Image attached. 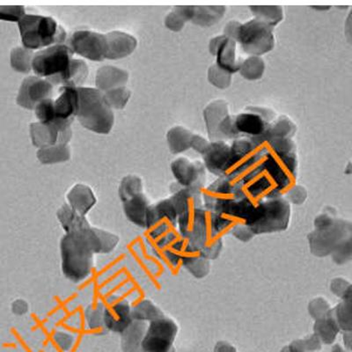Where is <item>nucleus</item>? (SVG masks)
Returning a JSON list of instances; mask_svg holds the SVG:
<instances>
[{
    "instance_id": "obj_1",
    "label": "nucleus",
    "mask_w": 352,
    "mask_h": 352,
    "mask_svg": "<svg viewBox=\"0 0 352 352\" xmlns=\"http://www.w3.org/2000/svg\"><path fill=\"white\" fill-rule=\"evenodd\" d=\"M118 242V235L91 226L67 232L60 242L63 273L72 282L85 280L92 272L94 254L111 252Z\"/></svg>"
},
{
    "instance_id": "obj_2",
    "label": "nucleus",
    "mask_w": 352,
    "mask_h": 352,
    "mask_svg": "<svg viewBox=\"0 0 352 352\" xmlns=\"http://www.w3.org/2000/svg\"><path fill=\"white\" fill-rule=\"evenodd\" d=\"M78 94L76 116L84 128L98 134H109L115 116L103 93L97 88L77 87Z\"/></svg>"
},
{
    "instance_id": "obj_3",
    "label": "nucleus",
    "mask_w": 352,
    "mask_h": 352,
    "mask_svg": "<svg viewBox=\"0 0 352 352\" xmlns=\"http://www.w3.org/2000/svg\"><path fill=\"white\" fill-rule=\"evenodd\" d=\"M291 218V204L281 195H276L257 203L248 226L254 235L274 234L285 231L290 225Z\"/></svg>"
},
{
    "instance_id": "obj_4",
    "label": "nucleus",
    "mask_w": 352,
    "mask_h": 352,
    "mask_svg": "<svg viewBox=\"0 0 352 352\" xmlns=\"http://www.w3.org/2000/svg\"><path fill=\"white\" fill-rule=\"evenodd\" d=\"M18 25L22 44L28 50L41 49L53 43L63 44L66 39L64 28L52 17L25 14Z\"/></svg>"
},
{
    "instance_id": "obj_5",
    "label": "nucleus",
    "mask_w": 352,
    "mask_h": 352,
    "mask_svg": "<svg viewBox=\"0 0 352 352\" xmlns=\"http://www.w3.org/2000/svg\"><path fill=\"white\" fill-rule=\"evenodd\" d=\"M188 241L210 261L219 258L223 250V236L216 228L214 214L204 206L198 210Z\"/></svg>"
},
{
    "instance_id": "obj_6",
    "label": "nucleus",
    "mask_w": 352,
    "mask_h": 352,
    "mask_svg": "<svg viewBox=\"0 0 352 352\" xmlns=\"http://www.w3.org/2000/svg\"><path fill=\"white\" fill-rule=\"evenodd\" d=\"M349 238H352L351 221L342 218L327 228L314 229L307 235L310 252L316 257L331 256L336 247Z\"/></svg>"
},
{
    "instance_id": "obj_7",
    "label": "nucleus",
    "mask_w": 352,
    "mask_h": 352,
    "mask_svg": "<svg viewBox=\"0 0 352 352\" xmlns=\"http://www.w3.org/2000/svg\"><path fill=\"white\" fill-rule=\"evenodd\" d=\"M178 330L177 323L165 314L148 320L140 352H175L174 342Z\"/></svg>"
},
{
    "instance_id": "obj_8",
    "label": "nucleus",
    "mask_w": 352,
    "mask_h": 352,
    "mask_svg": "<svg viewBox=\"0 0 352 352\" xmlns=\"http://www.w3.org/2000/svg\"><path fill=\"white\" fill-rule=\"evenodd\" d=\"M237 43L247 54L262 56L274 49V28L254 18L241 24Z\"/></svg>"
},
{
    "instance_id": "obj_9",
    "label": "nucleus",
    "mask_w": 352,
    "mask_h": 352,
    "mask_svg": "<svg viewBox=\"0 0 352 352\" xmlns=\"http://www.w3.org/2000/svg\"><path fill=\"white\" fill-rule=\"evenodd\" d=\"M74 52L65 44H56L34 55L32 69L40 78L48 80L64 74L72 60Z\"/></svg>"
},
{
    "instance_id": "obj_10",
    "label": "nucleus",
    "mask_w": 352,
    "mask_h": 352,
    "mask_svg": "<svg viewBox=\"0 0 352 352\" xmlns=\"http://www.w3.org/2000/svg\"><path fill=\"white\" fill-rule=\"evenodd\" d=\"M146 228L150 229L151 234L155 240L178 230L177 210L172 196L151 204L147 213Z\"/></svg>"
},
{
    "instance_id": "obj_11",
    "label": "nucleus",
    "mask_w": 352,
    "mask_h": 352,
    "mask_svg": "<svg viewBox=\"0 0 352 352\" xmlns=\"http://www.w3.org/2000/svg\"><path fill=\"white\" fill-rule=\"evenodd\" d=\"M74 118L53 122H32L30 137L34 146L40 149L55 146L58 143L68 144L72 138L71 124Z\"/></svg>"
},
{
    "instance_id": "obj_12",
    "label": "nucleus",
    "mask_w": 352,
    "mask_h": 352,
    "mask_svg": "<svg viewBox=\"0 0 352 352\" xmlns=\"http://www.w3.org/2000/svg\"><path fill=\"white\" fill-rule=\"evenodd\" d=\"M171 171L176 182L182 188H190L202 193L206 182V168L200 160H190L179 157L173 160Z\"/></svg>"
},
{
    "instance_id": "obj_13",
    "label": "nucleus",
    "mask_w": 352,
    "mask_h": 352,
    "mask_svg": "<svg viewBox=\"0 0 352 352\" xmlns=\"http://www.w3.org/2000/svg\"><path fill=\"white\" fill-rule=\"evenodd\" d=\"M69 44L72 52L92 61H102L106 56L105 34L78 30L72 34Z\"/></svg>"
},
{
    "instance_id": "obj_14",
    "label": "nucleus",
    "mask_w": 352,
    "mask_h": 352,
    "mask_svg": "<svg viewBox=\"0 0 352 352\" xmlns=\"http://www.w3.org/2000/svg\"><path fill=\"white\" fill-rule=\"evenodd\" d=\"M241 193V184H232L230 179L221 176L202 190L204 206L212 212L236 199Z\"/></svg>"
},
{
    "instance_id": "obj_15",
    "label": "nucleus",
    "mask_w": 352,
    "mask_h": 352,
    "mask_svg": "<svg viewBox=\"0 0 352 352\" xmlns=\"http://www.w3.org/2000/svg\"><path fill=\"white\" fill-rule=\"evenodd\" d=\"M53 85L43 78L31 76L25 78L19 90L16 102L21 108L32 110L44 100L50 99Z\"/></svg>"
},
{
    "instance_id": "obj_16",
    "label": "nucleus",
    "mask_w": 352,
    "mask_h": 352,
    "mask_svg": "<svg viewBox=\"0 0 352 352\" xmlns=\"http://www.w3.org/2000/svg\"><path fill=\"white\" fill-rule=\"evenodd\" d=\"M179 263L196 278H204L209 275L212 264L197 247L187 238L182 236L178 250Z\"/></svg>"
},
{
    "instance_id": "obj_17",
    "label": "nucleus",
    "mask_w": 352,
    "mask_h": 352,
    "mask_svg": "<svg viewBox=\"0 0 352 352\" xmlns=\"http://www.w3.org/2000/svg\"><path fill=\"white\" fill-rule=\"evenodd\" d=\"M202 156L207 170L219 177L225 176L230 164V144L226 141H212Z\"/></svg>"
},
{
    "instance_id": "obj_18",
    "label": "nucleus",
    "mask_w": 352,
    "mask_h": 352,
    "mask_svg": "<svg viewBox=\"0 0 352 352\" xmlns=\"http://www.w3.org/2000/svg\"><path fill=\"white\" fill-rule=\"evenodd\" d=\"M103 322L106 328L122 334L132 322L130 304L125 300H115L109 304L103 313Z\"/></svg>"
},
{
    "instance_id": "obj_19",
    "label": "nucleus",
    "mask_w": 352,
    "mask_h": 352,
    "mask_svg": "<svg viewBox=\"0 0 352 352\" xmlns=\"http://www.w3.org/2000/svg\"><path fill=\"white\" fill-rule=\"evenodd\" d=\"M105 59L110 60L126 58L133 53L138 46V40L133 36L122 31H112L105 34Z\"/></svg>"
},
{
    "instance_id": "obj_20",
    "label": "nucleus",
    "mask_w": 352,
    "mask_h": 352,
    "mask_svg": "<svg viewBox=\"0 0 352 352\" xmlns=\"http://www.w3.org/2000/svg\"><path fill=\"white\" fill-rule=\"evenodd\" d=\"M246 112H241L234 116L235 128L238 133L243 137L258 138H262L269 126V122L262 116L254 111L251 107Z\"/></svg>"
},
{
    "instance_id": "obj_21",
    "label": "nucleus",
    "mask_w": 352,
    "mask_h": 352,
    "mask_svg": "<svg viewBox=\"0 0 352 352\" xmlns=\"http://www.w3.org/2000/svg\"><path fill=\"white\" fill-rule=\"evenodd\" d=\"M230 115L228 102L225 100H215L204 109V119L210 142L220 140L219 127L224 119Z\"/></svg>"
},
{
    "instance_id": "obj_22",
    "label": "nucleus",
    "mask_w": 352,
    "mask_h": 352,
    "mask_svg": "<svg viewBox=\"0 0 352 352\" xmlns=\"http://www.w3.org/2000/svg\"><path fill=\"white\" fill-rule=\"evenodd\" d=\"M78 94L76 87H61L59 96L53 100L56 119L67 120L76 116Z\"/></svg>"
},
{
    "instance_id": "obj_23",
    "label": "nucleus",
    "mask_w": 352,
    "mask_h": 352,
    "mask_svg": "<svg viewBox=\"0 0 352 352\" xmlns=\"http://www.w3.org/2000/svg\"><path fill=\"white\" fill-rule=\"evenodd\" d=\"M151 204L144 192L135 195L122 202L124 214L133 224L146 228L147 213Z\"/></svg>"
},
{
    "instance_id": "obj_24",
    "label": "nucleus",
    "mask_w": 352,
    "mask_h": 352,
    "mask_svg": "<svg viewBox=\"0 0 352 352\" xmlns=\"http://www.w3.org/2000/svg\"><path fill=\"white\" fill-rule=\"evenodd\" d=\"M68 206L78 214L86 216L97 202L92 188L78 184L72 188L67 194Z\"/></svg>"
},
{
    "instance_id": "obj_25",
    "label": "nucleus",
    "mask_w": 352,
    "mask_h": 352,
    "mask_svg": "<svg viewBox=\"0 0 352 352\" xmlns=\"http://www.w3.org/2000/svg\"><path fill=\"white\" fill-rule=\"evenodd\" d=\"M128 80L129 74L126 71L116 66L105 65L97 71L96 85L100 92H107L115 88L125 87Z\"/></svg>"
},
{
    "instance_id": "obj_26",
    "label": "nucleus",
    "mask_w": 352,
    "mask_h": 352,
    "mask_svg": "<svg viewBox=\"0 0 352 352\" xmlns=\"http://www.w3.org/2000/svg\"><path fill=\"white\" fill-rule=\"evenodd\" d=\"M89 74V69L86 62L81 59H72L67 71L61 76L52 78V85L62 84L63 87H80L85 83Z\"/></svg>"
},
{
    "instance_id": "obj_27",
    "label": "nucleus",
    "mask_w": 352,
    "mask_h": 352,
    "mask_svg": "<svg viewBox=\"0 0 352 352\" xmlns=\"http://www.w3.org/2000/svg\"><path fill=\"white\" fill-rule=\"evenodd\" d=\"M237 44L236 41L226 37L215 56L216 64L231 74L240 70L242 62L237 55Z\"/></svg>"
},
{
    "instance_id": "obj_28",
    "label": "nucleus",
    "mask_w": 352,
    "mask_h": 352,
    "mask_svg": "<svg viewBox=\"0 0 352 352\" xmlns=\"http://www.w3.org/2000/svg\"><path fill=\"white\" fill-rule=\"evenodd\" d=\"M226 12L225 6H192L190 21L198 26H214L222 20Z\"/></svg>"
},
{
    "instance_id": "obj_29",
    "label": "nucleus",
    "mask_w": 352,
    "mask_h": 352,
    "mask_svg": "<svg viewBox=\"0 0 352 352\" xmlns=\"http://www.w3.org/2000/svg\"><path fill=\"white\" fill-rule=\"evenodd\" d=\"M297 131V125L288 116H280L270 122L265 134L261 138L263 141L276 138H292Z\"/></svg>"
},
{
    "instance_id": "obj_30",
    "label": "nucleus",
    "mask_w": 352,
    "mask_h": 352,
    "mask_svg": "<svg viewBox=\"0 0 352 352\" xmlns=\"http://www.w3.org/2000/svg\"><path fill=\"white\" fill-rule=\"evenodd\" d=\"M194 132L184 126H175L166 133V140L169 149L173 154H179L186 152L191 148Z\"/></svg>"
},
{
    "instance_id": "obj_31",
    "label": "nucleus",
    "mask_w": 352,
    "mask_h": 352,
    "mask_svg": "<svg viewBox=\"0 0 352 352\" xmlns=\"http://www.w3.org/2000/svg\"><path fill=\"white\" fill-rule=\"evenodd\" d=\"M340 332L330 311L323 318L314 320V334L322 344H333Z\"/></svg>"
},
{
    "instance_id": "obj_32",
    "label": "nucleus",
    "mask_w": 352,
    "mask_h": 352,
    "mask_svg": "<svg viewBox=\"0 0 352 352\" xmlns=\"http://www.w3.org/2000/svg\"><path fill=\"white\" fill-rule=\"evenodd\" d=\"M56 215H58L59 222H60L66 234L80 230V229L86 228L90 226L89 222L86 219V216L78 214L68 204H64L58 210V214Z\"/></svg>"
},
{
    "instance_id": "obj_33",
    "label": "nucleus",
    "mask_w": 352,
    "mask_h": 352,
    "mask_svg": "<svg viewBox=\"0 0 352 352\" xmlns=\"http://www.w3.org/2000/svg\"><path fill=\"white\" fill-rule=\"evenodd\" d=\"M36 155L42 164H56L70 160L71 151L68 144L58 143L55 146L39 149Z\"/></svg>"
},
{
    "instance_id": "obj_34",
    "label": "nucleus",
    "mask_w": 352,
    "mask_h": 352,
    "mask_svg": "<svg viewBox=\"0 0 352 352\" xmlns=\"http://www.w3.org/2000/svg\"><path fill=\"white\" fill-rule=\"evenodd\" d=\"M265 70L266 64L262 56H250L242 60L238 72L245 80L256 81L263 78Z\"/></svg>"
},
{
    "instance_id": "obj_35",
    "label": "nucleus",
    "mask_w": 352,
    "mask_h": 352,
    "mask_svg": "<svg viewBox=\"0 0 352 352\" xmlns=\"http://www.w3.org/2000/svg\"><path fill=\"white\" fill-rule=\"evenodd\" d=\"M254 19L264 22L272 28L278 26L284 20V9L281 6H250Z\"/></svg>"
},
{
    "instance_id": "obj_36",
    "label": "nucleus",
    "mask_w": 352,
    "mask_h": 352,
    "mask_svg": "<svg viewBox=\"0 0 352 352\" xmlns=\"http://www.w3.org/2000/svg\"><path fill=\"white\" fill-rule=\"evenodd\" d=\"M192 6H175L165 18V26L168 30L179 32L190 21Z\"/></svg>"
},
{
    "instance_id": "obj_37",
    "label": "nucleus",
    "mask_w": 352,
    "mask_h": 352,
    "mask_svg": "<svg viewBox=\"0 0 352 352\" xmlns=\"http://www.w3.org/2000/svg\"><path fill=\"white\" fill-rule=\"evenodd\" d=\"M330 313L341 332L351 331V298L341 300Z\"/></svg>"
},
{
    "instance_id": "obj_38",
    "label": "nucleus",
    "mask_w": 352,
    "mask_h": 352,
    "mask_svg": "<svg viewBox=\"0 0 352 352\" xmlns=\"http://www.w3.org/2000/svg\"><path fill=\"white\" fill-rule=\"evenodd\" d=\"M33 50L25 47H16L11 52V66L18 72L28 74L32 70V61L34 58Z\"/></svg>"
},
{
    "instance_id": "obj_39",
    "label": "nucleus",
    "mask_w": 352,
    "mask_h": 352,
    "mask_svg": "<svg viewBox=\"0 0 352 352\" xmlns=\"http://www.w3.org/2000/svg\"><path fill=\"white\" fill-rule=\"evenodd\" d=\"M207 78L212 86L221 90L228 89L232 82V74L223 70L216 63L208 68Z\"/></svg>"
},
{
    "instance_id": "obj_40",
    "label": "nucleus",
    "mask_w": 352,
    "mask_h": 352,
    "mask_svg": "<svg viewBox=\"0 0 352 352\" xmlns=\"http://www.w3.org/2000/svg\"><path fill=\"white\" fill-rule=\"evenodd\" d=\"M140 192H143V182L140 177L127 175L122 178L118 191L122 202Z\"/></svg>"
},
{
    "instance_id": "obj_41",
    "label": "nucleus",
    "mask_w": 352,
    "mask_h": 352,
    "mask_svg": "<svg viewBox=\"0 0 352 352\" xmlns=\"http://www.w3.org/2000/svg\"><path fill=\"white\" fill-rule=\"evenodd\" d=\"M106 102L110 106V108L116 109H122L126 106L131 96V92L128 88L121 87L115 88V89L107 91L103 93Z\"/></svg>"
},
{
    "instance_id": "obj_42",
    "label": "nucleus",
    "mask_w": 352,
    "mask_h": 352,
    "mask_svg": "<svg viewBox=\"0 0 352 352\" xmlns=\"http://www.w3.org/2000/svg\"><path fill=\"white\" fill-rule=\"evenodd\" d=\"M322 342L314 334L307 338L298 339L283 349L282 352H316L322 348Z\"/></svg>"
},
{
    "instance_id": "obj_43",
    "label": "nucleus",
    "mask_w": 352,
    "mask_h": 352,
    "mask_svg": "<svg viewBox=\"0 0 352 352\" xmlns=\"http://www.w3.org/2000/svg\"><path fill=\"white\" fill-rule=\"evenodd\" d=\"M331 308V305L325 298L316 297L314 298L308 304L307 311L314 320H316L325 317Z\"/></svg>"
},
{
    "instance_id": "obj_44",
    "label": "nucleus",
    "mask_w": 352,
    "mask_h": 352,
    "mask_svg": "<svg viewBox=\"0 0 352 352\" xmlns=\"http://www.w3.org/2000/svg\"><path fill=\"white\" fill-rule=\"evenodd\" d=\"M330 256L338 265H344L350 263L352 260V238H349L339 244Z\"/></svg>"
},
{
    "instance_id": "obj_45",
    "label": "nucleus",
    "mask_w": 352,
    "mask_h": 352,
    "mask_svg": "<svg viewBox=\"0 0 352 352\" xmlns=\"http://www.w3.org/2000/svg\"><path fill=\"white\" fill-rule=\"evenodd\" d=\"M330 292L341 300L351 298V283L348 279L338 276L329 285Z\"/></svg>"
},
{
    "instance_id": "obj_46",
    "label": "nucleus",
    "mask_w": 352,
    "mask_h": 352,
    "mask_svg": "<svg viewBox=\"0 0 352 352\" xmlns=\"http://www.w3.org/2000/svg\"><path fill=\"white\" fill-rule=\"evenodd\" d=\"M282 196L288 201L289 204L294 206H301L306 202L308 197L307 188L303 185L294 184L287 188Z\"/></svg>"
},
{
    "instance_id": "obj_47",
    "label": "nucleus",
    "mask_w": 352,
    "mask_h": 352,
    "mask_svg": "<svg viewBox=\"0 0 352 352\" xmlns=\"http://www.w3.org/2000/svg\"><path fill=\"white\" fill-rule=\"evenodd\" d=\"M34 110H36V118H38L40 122L48 124V122L58 120L56 118L54 106H53V100L52 99L43 100L36 105Z\"/></svg>"
},
{
    "instance_id": "obj_48",
    "label": "nucleus",
    "mask_w": 352,
    "mask_h": 352,
    "mask_svg": "<svg viewBox=\"0 0 352 352\" xmlns=\"http://www.w3.org/2000/svg\"><path fill=\"white\" fill-rule=\"evenodd\" d=\"M24 16L23 6H0V20L19 22Z\"/></svg>"
},
{
    "instance_id": "obj_49",
    "label": "nucleus",
    "mask_w": 352,
    "mask_h": 352,
    "mask_svg": "<svg viewBox=\"0 0 352 352\" xmlns=\"http://www.w3.org/2000/svg\"><path fill=\"white\" fill-rule=\"evenodd\" d=\"M210 141L198 133H194L191 140V149L199 153L201 155L208 148Z\"/></svg>"
},
{
    "instance_id": "obj_50",
    "label": "nucleus",
    "mask_w": 352,
    "mask_h": 352,
    "mask_svg": "<svg viewBox=\"0 0 352 352\" xmlns=\"http://www.w3.org/2000/svg\"><path fill=\"white\" fill-rule=\"evenodd\" d=\"M241 24V22L238 21L234 20L228 21L224 27L223 34H224L226 37H228V38L236 41L237 42L239 32H240Z\"/></svg>"
},
{
    "instance_id": "obj_51",
    "label": "nucleus",
    "mask_w": 352,
    "mask_h": 352,
    "mask_svg": "<svg viewBox=\"0 0 352 352\" xmlns=\"http://www.w3.org/2000/svg\"><path fill=\"white\" fill-rule=\"evenodd\" d=\"M226 38V37L224 34H220V36H217L210 40L209 52L210 53V55L216 56L217 52H218L220 46H221V44L224 42Z\"/></svg>"
},
{
    "instance_id": "obj_52",
    "label": "nucleus",
    "mask_w": 352,
    "mask_h": 352,
    "mask_svg": "<svg viewBox=\"0 0 352 352\" xmlns=\"http://www.w3.org/2000/svg\"><path fill=\"white\" fill-rule=\"evenodd\" d=\"M214 352H236V349L229 342L221 341L216 344Z\"/></svg>"
},
{
    "instance_id": "obj_53",
    "label": "nucleus",
    "mask_w": 352,
    "mask_h": 352,
    "mask_svg": "<svg viewBox=\"0 0 352 352\" xmlns=\"http://www.w3.org/2000/svg\"><path fill=\"white\" fill-rule=\"evenodd\" d=\"M344 333V342L345 347L347 350H351V331L342 332Z\"/></svg>"
},
{
    "instance_id": "obj_54",
    "label": "nucleus",
    "mask_w": 352,
    "mask_h": 352,
    "mask_svg": "<svg viewBox=\"0 0 352 352\" xmlns=\"http://www.w3.org/2000/svg\"><path fill=\"white\" fill-rule=\"evenodd\" d=\"M331 352H349L347 349H344L341 346L340 344H336L334 347L332 349Z\"/></svg>"
}]
</instances>
